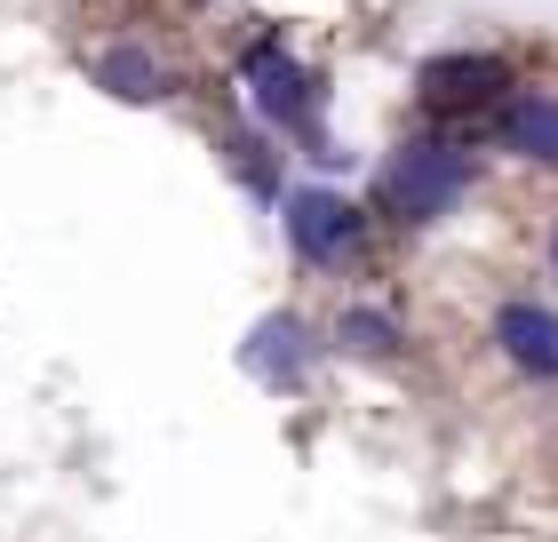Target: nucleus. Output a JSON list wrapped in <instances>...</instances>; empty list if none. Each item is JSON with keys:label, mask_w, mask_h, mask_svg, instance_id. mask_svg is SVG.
Masks as SVG:
<instances>
[{"label": "nucleus", "mask_w": 558, "mask_h": 542, "mask_svg": "<svg viewBox=\"0 0 558 542\" xmlns=\"http://www.w3.org/2000/svg\"><path fill=\"white\" fill-rule=\"evenodd\" d=\"M463 184H471V168H463V152H447V144H408L384 168V200L399 216H439V208L463 200Z\"/></svg>", "instance_id": "obj_1"}, {"label": "nucleus", "mask_w": 558, "mask_h": 542, "mask_svg": "<svg viewBox=\"0 0 558 542\" xmlns=\"http://www.w3.org/2000/svg\"><path fill=\"white\" fill-rule=\"evenodd\" d=\"M288 231H295V248L312 255V264H327V255H343V248H351L360 216H351L336 192H295V208H288Z\"/></svg>", "instance_id": "obj_2"}, {"label": "nucleus", "mask_w": 558, "mask_h": 542, "mask_svg": "<svg viewBox=\"0 0 558 542\" xmlns=\"http://www.w3.org/2000/svg\"><path fill=\"white\" fill-rule=\"evenodd\" d=\"M495 88H502V64L495 57H447V64L423 72V105H439V112L495 105Z\"/></svg>", "instance_id": "obj_3"}, {"label": "nucleus", "mask_w": 558, "mask_h": 542, "mask_svg": "<svg viewBox=\"0 0 558 542\" xmlns=\"http://www.w3.org/2000/svg\"><path fill=\"white\" fill-rule=\"evenodd\" d=\"M502 351L519 359L526 375H558V312H535V303H511V312L495 320Z\"/></svg>", "instance_id": "obj_4"}, {"label": "nucleus", "mask_w": 558, "mask_h": 542, "mask_svg": "<svg viewBox=\"0 0 558 542\" xmlns=\"http://www.w3.org/2000/svg\"><path fill=\"white\" fill-rule=\"evenodd\" d=\"M247 81H256V96H264V112H271V120H312L303 72L279 57V48H256V57H247Z\"/></svg>", "instance_id": "obj_5"}, {"label": "nucleus", "mask_w": 558, "mask_h": 542, "mask_svg": "<svg viewBox=\"0 0 558 542\" xmlns=\"http://www.w3.org/2000/svg\"><path fill=\"white\" fill-rule=\"evenodd\" d=\"M502 144L526 152V160H550V168H558V105H550V96L511 105V112H502Z\"/></svg>", "instance_id": "obj_6"}, {"label": "nucleus", "mask_w": 558, "mask_h": 542, "mask_svg": "<svg viewBox=\"0 0 558 542\" xmlns=\"http://www.w3.org/2000/svg\"><path fill=\"white\" fill-rule=\"evenodd\" d=\"M105 81H129V96H160V72H144L136 57H112V64H105Z\"/></svg>", "instance_id": "obj_7"}, {"label": "nucleus", "mask_w": 558, "mask_h": 542, "mask_svg": "<svg viewBox=\"0 0 558 542\" xmlns=\"http://www.w3.org/2000/svg\"><path fill=\"white\" fill-rule=\"evenodd\" d=\"M343 335H351V344H360V351H384V344H391V327L375 320V312H360V320H343Z\"/></svg>", "instance_id": "obj_8"}]
</instances>
